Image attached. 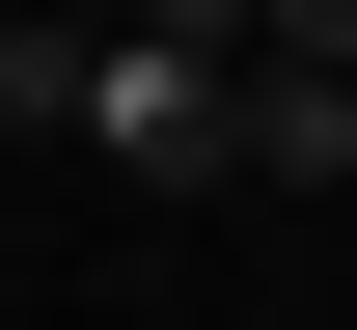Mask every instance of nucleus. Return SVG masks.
I'll use <instances>...</instances> for the list:
<instances>
[{
	"label": "nucleus",
	"instance_id": "obj_1",
	"mask_svg": "<svg viewBox=\"0 0 357 330\" xmlns=\"http://www.w3.org/2000/svg\"><path fill=\"white\" fill-rule=\"evenodd\" d=\"M0 110L28 138H110L137 193H220L248 165V28H0Z\"/></svg>",
	"mask_w": 357,
	"mask_h": 330
},
{
	"label": "nucleus",
	"instance_id": "obj_2",
	"mask_svg": "<svg viewBox=\"0 0 357 330\" xmlns=\"http://www.w3.org/2000/svg\"><path fill=\"white\" fill-rule=\"evenodd\" d=\"M330 165H357V83H330V28H275V55H248V165H220V193H330Z\"/></svg>",
	"mask_w": 357,
	"mask_h": 330
},
{
	"label": "nucleus",
	"instance_id": "obj_3",
	"mask_svg": "<svg viewBox=\"0 0 357 330\" xmlns=\"http://www.w3.org/2000/svg\"><path fill=\"white\" fill-rule=\"evenodd\" d=\"M330 83H357V28H330Z\"/></svg>",
	"mask_w": 357,
	"mask_h": 330
}]
</instances>
